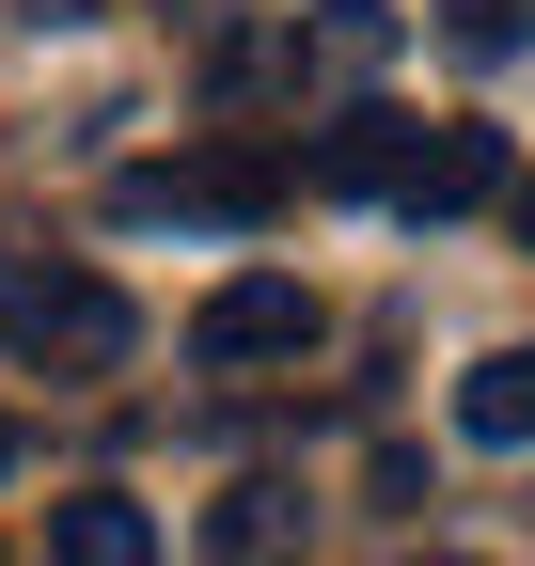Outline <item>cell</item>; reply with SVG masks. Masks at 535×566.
Wrapping results in <instances>:
<instances>
[{"label":"cell","instance_id":"cell-1","mask_svg":"<svg viewBox=\"0 0 535 566\" xmlns=\"http://www.w3.org/2000/svg\"><path fill=\"white\" fill-rule=\"evenodd\" d=\"M0 346H17V378H126L143 315H126V283H95V268H17L0 283Z\"/></svg>","mask_w":535,"mask_h":566},{"label":"cell","instance_id":"cell-2","mask_svg":"<svg viewBox=\"0 0 535 566\" xmlns=\"http://www.w3.org/2000/svg\"><path fill=\"white\" fill-rule=\"evenodd\" d=\"M315 346V283H284V268H237L206 315H189V363L206 378H268V363H300Z\"/></svg>","mask_w":535,"mask_h":566},{"label":"cell","instance_id":"cell-3","mask_svg":"<svg viewBox=\"0 0 535 566\" xmlns=\"http://www.w3.org/2000/svg\"><path fill=\"white\" fill-rule=\"evenodd\" d=\"M111 205L126 221H268L284 205V158H252V142H221V158H143Z\"/></svg>","mask_w":535,"mask_h":566},{"label":"cell","instance_id":"cell-4","mask_svg":"<svg viewBox=\"0 0 535 566\" xmlns=\"http://www.w3.org/2000/svg\"><path fill=\"white\" fill-rule=\"evenodd\" d=\"M410 221H473V205H504V126H426V158H410Z\"/></svg>","mask_w":535,"mask_h":566},{"label":"cell","instance_id":"cell-5","mask_svg":"<svg viewBox=\"0 0 535 566\" xmlns=\"http://www.w3.org/2000/svg\"><path fill=\"white\" fill-rule=\"evenodd\" d=\"M410 158H426V126H410V111H347V126L300 158V189H410Z\"/></svg>","mask_w":535,"mask_h":566},{"label":"cell","instance_id":"cell-6","mask_svg":"<svg viewBox=\"0 0 535 566\" xmlns=\"http://www.w3.org/2000/svg\"><path fill=\"white\" fill-rule=\"evenodd\" d=\"M300 551V488H221V504H206V551H189V566H284Z\"/></svg>","mask_w":535,"mask_h":566},{"label":"cell","instance_id":"cell-7","mask_svg":"<svg viewBox=\"0 0 535 566\" xmlns=\"http://www.w3.org/2000/svg\"><path fill=\"white\" fill-rule=\"evenodd\" d=\"M48 566H158V520L126 488H80V504H48Z\"/></svg>","mask_w":535,"mask_h":566},{"label":"cell","instance_id":"cell-8","mask_svg":"<svg viewBox=\"0 0 535 566\" xmlns=\"http://www.w3.org/2000/svg\"><path fill=\"white\" fill-rule=\"evenodd\" d=\"M457 424H473V441H535V346H489V363L457 378Z\"/></svg>","mask_w":535,"mask_h":566},{"label":"cell","instance_id":"cell-9","mask_svg":"<svg viewBox=\"0 0 535 566\" xmlns=\"http://www.w3.org/2000/svg\"><path fill=\"white\" fill-rule=\"evenodd\" d=\"M300 48L331 63V80H363V63H394V17H378V0H331V17H315Z\"/></svg>","mask_w":535,"mask_h":566},{"label":"cell","instance_id":"cell-10","mask_svg":"<svg viewBox=\"0 0 535 566\" xmlns=\"http://www.w3.org/2000/svg\"><path fill=\"white\" fill-rule=\"evenodd\" d=\"M441 48H473V63H520V48H535V0H441Z\"/></svg>","mask_w":535,"mask_h":566},{"label":"cell","instance_id":"cell-11","mask_svg":"<svg viewBox=\"0 0 535 566\" xmlns=\"http://www.w3.org/2000/svg\"><path fill=\"white\" fill-rule=\"evenodd\" d=\"M504 221H520V252H535V174H520V189H504Z\"/></svg>","mask_w":535,"mask_h":566},{"label":"cell","instance_id":"cell-12","mask_svg":"<svg viewBox=\"0 0 535 566\" xmlns=\"http://www.w3.org/2000/svg\"><path fill=\"white\" fill-rule=\"evenodd\" d=\"M17 17H95V0H17Z\"/></svg>","mask_w":535,"mask_h":566},{"label":"cell","instance_id":"cell-13","mask_svg":"<svg viewBox=\"0 0 535 566\" xmlns=\"http://www.w3.org/2000/svg\"><path fill=\"white\" fill-rule=\"evenodd\" d=\"M0 472H17V409H0Z\"/></svg>","mask_w":535,"mask_h":566}]
</instances>
